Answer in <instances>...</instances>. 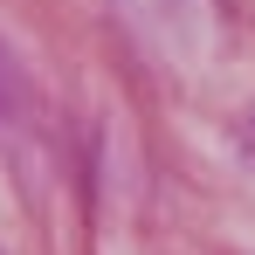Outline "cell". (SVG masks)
Here are the masks:
<instances>
[]
</instances>
